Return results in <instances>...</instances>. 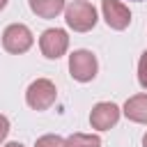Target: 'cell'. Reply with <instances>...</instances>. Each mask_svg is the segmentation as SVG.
Segmentation results:
<instances>
[{
	"instance_id": "8fae6325",
	"label": "cell",
	"mask_w": 147,
	"mask_h": 147,
	"mask_svg": "<svg viewBox=\"0 0 147 147\" xmlns=\"http://www.w3.org/2000/svg\"><path fill=\"white\" fill-rule=\"evenodd\" d=\"M34 147H64V138H60L55 133H46V136L37 138Z\"/></svg>"
},
{
	"instance_id": "ba28073f",
	"label": "cell",
	"mask_w": 147,
	"mask_h": 147,
	"mask_svg": "<svg viewBox=\"0 0 147 147\" xmlns=\"http://www.w3.org/2000/svg\"><path fill=\"white\" fill-rule=\"evenodd\" d=\"M122 113L136 124H147V94H133L126 99Z\"/></svg>"
},
{
	"instance_id": "7c38bea8",
	"label": "cell",
	"mask_w": 147,
	"mask_h": 147,
	"mask_svg": "<svg viewBox=\"0 0 147 147\" xmlns=\"http://www.w3.org/2000/svg\"><path fill=\"white\" fill-rule=\"evenodd\" d=\"M138 83L142 90H147V51H142V55L138 60Z\"/></svg>"
},
{
	"instance_id": "2e32d148",
	"label": "cell",
	"mask_w": 147,
	"mask_h": 147,
	"mask_svg": "<svg viewBox=\"0 0 147 147\" xmlns=\"http://www.w3.org/2000/svg\"><path fill=\"white\" fill-rule=\"evenodd\" d=\"M142 147H147V133L142 136Z\"/></svg>"
},
{
	"instance_id": "e0dca14e",
	"label": "cell",
	"mask_w": 147,
	"mask_h": 147,
	"mask_svg": "<svg viewBox=\"0 0 147 147\" xmlns=\"http://www.w3.org/2000/svg\"><path fill=\"white\" fill-rule=\"evenodd\" d=\"M136 2H142V0H136Z\"/></svg>"
},
{
	"instance_id": "30bf717a",
	"label": "cell",
	"mask_w": 147,
	"mask_h": 147,
	"mask_svg": "<svg viewBox=\"0 0 147 147\" xmlns=\"http://www.w3.org/2000/svg\"><path fill=\"white\" fill-rule=\"evenodd\" d=\"M64 147H101V138L92 133H71L64 138Z\"/></svg>"
},
{
	"instance_id": "5bb4252c",
	"label": "cell",
	"mask_w": 147,
	"mask_h": 147,
	"mask_svg": "<svg viewBox=\"0 0 147 147\" xmlns=\"http://www.w3.org/2000/svg\"><path fill=\"white\" fill-rule=\"evenodd\" d=\"M2 147H23L21 142H7V145H2Z\"/></svg>"
},
{
	"instance_id": "5b68a950",
	"label": "cell",
	"mask_w": 147,
	"mask_h": 147,
	"mask_svg": "<svg viewBox=\"0 0 147 147\" xmlns=\"http://www.w3.org/2000/svg\"><path fill=\"white\" fill-rule=\"evenodd\" d=\"M39 48L44 53V57L48 60H57L67 53L69 48V34L62 30V28H48L41 32L39 37Z\"/></svg>"
},
{
	"instance_id": "9c48e42d",
	"label": "cell",
	"mask_w": 147,
	"mask_h": 147,
	"mask_svg": "<svg viewBox=\"0 0 147 147\" xmlns=\"http://www.w3.org/2000/svg\"><path fill=\"white\" fill-rule=\"evenodd\" d=\"M28 5L39 18H55L64 11V0H28Z\"/></svg>"
},
{
	"instance_id": "7a4b0ae2",
	"label": "cell",
	"mask_w": 147,
	"mask_h": 147,
	"mask_svg": "<svg viewBox=\"0 0 147 147\" xmlns=\"http://www.w3.org/2000/svg\"><path fill=\"white\" fill-rule=\"evenodd\" d=\"M55 99H57V90L55 83L48 78H37L25 90V103L32 110H48L55 103Z\"/></svg>"
},
{
	"instance_id": "277c9868",
	"label": "cell",
	"mask_w": 147,
	"mask_h": 147,
	"mask_svg": "<svg viewBox=\"0 0 147 147\" xmlns=\"http://www.w3.org/2000/svg\"><path fill=\"white\" fill-rule=\"evenodd\" d=\"M34 44V37L30 32L28 25L23 23H11L5 28L2 32V48L7 53H14V55H21L25 51H30V46Z\"/></svg>"
},
{
	"instance_id": "6da1fadb",
	"label": "cell",
	"mask_w": 147,
	"mask_h": 147,
	"mask_svg": "<svg viewBox=\"0 0 147 147\" xmlns=\"http://www.w3.org/2000/svg\"><path fill=\"white\" fill-rule=\"evenodd\" d=\"M64 21L74 32H90L96 25V9L87 0H74L64 7Z\"/></svg>"
},
{
	"instance_id": "3957f363",
	"label": "cell",
	"mask_w": 147,
	"mask_h": 147,
	"mask_svg": "<svg viewBox=\"0 0 147 147\" xmlns=\"http://www.w3.org/2000/svg\"><path fill=\"white\" fill-rule=\"evenodd\" d=\"M99 71V62H96V55L87 48H78L69 55V74L74 80L78 83H90L94 80Z\"/></svg>"
},
{
	"instance_id": "52a82bcc",
	"label": "cell",
	"mask_w": 147,
	"mask_h": 147,
	"mask_svg": "<svg viewBox=\"0 0 147 147\" xmlns=\"http://www.w3.org/2000/svg\"><path fill=\"white\" fill-rule=\"evenodd\" d=\"M103 21L113 30H126L131 23V11L122 0H101Z\"/></svg>"
},
{
	"instance_id": "4fadbf2b",
	"label": "cell",
	"mask_w": 147,
	"mask_h": 147,
	"mask_svg": "<svg viewBox=\"0 0 147 147\" xmlns=\"http://www.w3.org/2000/svg\"><path fill=\"white\" fill-rule=\"evenodd\" d=\"M7 133H9V119L5 115H0V142L7 138Z\"/></svg>"
},
{
	"instance_id": "9a60e30c",
	"label": "cell",
	"mask_w": 147,
	"mask_h": 147,
	"mask_svg": "<svg viewBox=\"0 0 147 147\" xmlns=\"http://www.w3.org/2000/svg\"><path fill=\"white\" fill-rule=\"evenodd\" d=\"M7 2H9V0H0V11H2L5 7H7Z\"/></svg>"
},
{
	"instance_id": "8992f818",
	"label": "cell",
	"mask_w": 147,
	"mask_h": 147,
	"mask_svg": "<svg viewBox=\"0 0 147 147\" xmlns=\"http://www.w3.org/2000/svg\"><path fill=\"white\" fill-rule=\"evenodd\" d=\"M119 115H122V110H119L117 103H113V101H99L92 108V113H90V124L96 131H108V129H113L119 122Z\"/></svg>"
}]
</instances>
